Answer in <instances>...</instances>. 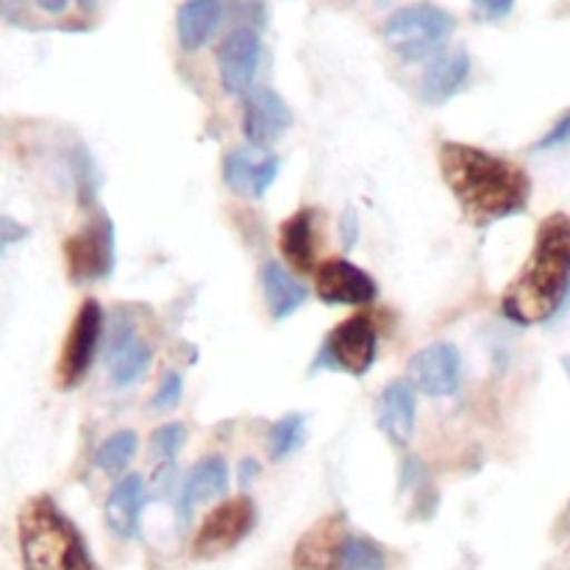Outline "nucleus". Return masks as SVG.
Wrapping results in <instances>:
<instances>
[{
	"label": "nucleus",
	"mask_w": 570,
	"mask_h": 570,
	"mask_svg": "<svg viewBox=\"0 0 570 570\" xmlns=\"http://www.w3.org/2000/svg\"><path fill=\"white\" fill-rule=\"evenodd\" d=\"M440 173L471 226L488 228L523 215L532 200V178L515 161L468 142L440 145Z\"/></svg>",
	"instance_id": "obj_1"
},
{
	"label": "nucleus",
	"mask_w": 570,
	"mask_h": 570,
	"mask_svg": "<svg viewBox=\"0 0 570 570\" xmlns=\"http://www.w3.org/2000/svg\"><path fill=\"white\" fill-rule=\"evenodd\" d=\"M570 293V215L546 217L532 254L501 298V312L518 326H538L562 315Z\"/></svg>",
	"instance_id": "obj_2"
},
{
	"label": "nucleus",
	"mask_w": 570,
	"mask_h": 570,
	"mask_svg": "<svg viewBox=\"0 0 570 570\" xmlns=\"http://www.w3.org/2000/svg\"><path fill=\"white\" fill-rule=\"evenodd\" d=\"M22 570H95L76 523L50 495L28 501L17 518Z\"/></svg>",
	"instance_id": "obj_3"
},
{
	"label": "nucleus",
	"mask_w": 570,
	"mask_h": 570,
	"mask_svg": "<svg viewBox=\"0 0 570 570\" xmlns=\"http://www.w3.org/2000/svg\"><path fill=\"white\" fill-rule=\"evenodd\" d=\"M456 20L438 3H412L393 11L384 22V42L404 61H423L443 53V45L454 33Z\"/></svg>",
	"instance_id": "obj_4"
},
{
	"label": "nucleus",
	"mask_w": 570,
	"mask_h": 570,
	"mask_svg": "<svg viewBox=\"0 0 570 570\" xmlns=\"http://www.w3.org/2000/svg\"><path fill=\"white\" fill-rule=\"evenodd\" d=\"M379 334L367 315L348 317L337 323L323 340L321 351L315 356L317 371L345 373V376H365L376 362Z\"/></svg>",
	"instance_id": "obj_5"
},
{
	"label": "nucleus",
	"mask_w": 570,
	"mask_h": 570,
	"mask_svg": "<svg viewBox=\"0 0 570 570\" xmlns=\"http://www.w3.org/2000/svg\"><path fill=\"white\" fill-rule=\"evenodd\" d=\"M65 265L72 284L104 282L115 271V226L98 212L81 232L67 237Z\"/></svg>",
	"instance_id": "obj_6"
},
{
	"label": "nucleus",
	"mask_w": 570,
	"mask_h": 570,
	"mask_svg": "<svg viewBox=\"0 0 570 570\" xmlns=\"http://www.w3.org/2000/svg\"><path fill=\"white\" fill-rule=\"evenodd\" d=\"M104 309H100L95 298H87L78 306L76 317L70 323V332L65 337V345H61L59 365H56V384L61 390L78 387L89 373L100 334H104Z\"/></svg>",
	"instance_id": "obj_7"
},
{
	"label": "nucleus",
	"mask_w": 570,
	"mask_h": 570,
	"mask_svg": "<svg viewBox=\"0 0 570 570\" xmlns=\"http://www.w3.org/2000/svg\"><path fill=\"white\" fill-rule=\"evenodd\" d=\"M254 523L256 507L248 495L223 501L198 527V534L193 540V554L200 557V560H215V557L226 554V551H232L234 546L248 538Z\"/></svg>",
	"instance_id": "obj_8"
},
{
	"label": "nucleus",
	"mask_w": 570,
	"mask_h": 570,
	"mask_svg": "<svg viewBox=\"0 0 570 570\" xmlns=\"http://www.w3.org/2000/svg\"><path fill=\"white\" fill-rule=\"evenodd\" d=\"M410 382L429 399H449L460 390L462 356L454 343H432L410 360Z\"/></svg>",
	"instance_id": "obj_9"
},
{
	"label": "nucleus",
	"mask_w": 570,
	"mask_h": 570,
	"mask_svg": "<svg viewBox=\"0 0 570 570\" xmlns=\"http://www.w3.org/2000/svg\"><path fill=\"white\" fill-rule=\"evenodd\" d=\"M262 61V39L259 31L250 26H234L223 37L217 48V67H220V81L228 95H245L254 87L256 70Z\"/></svg>",
	"instance_id": "obj_10"
},
{
	"label": "nucleus",
	"mask_w": 570,
	"mask_h": 570,
	"mask_svg": "<svg viewBox=\"0 0 570 570\" xmlns=\"http://www.w3.org/2000/svg\"><path fill=\"white\" fill-rule=\"evenodd\" d=\"M315 293L323 304L362 306L376 301L379 284L367 271L348 259H328L315 271Z\"/></svg>",
	"instance_id": "obj_11"
},
{
	"label": "nucleus",
	"mask_w": 570,
	"mask_h": 570,
	"mask_svg": "<svg viewBox=\"0 0 570 570\" xmlns=\"http://www.w3.org/2000/svg\"><path fill=\"white\" fill-rule=\"evenodd\" d=\"M150 345L134 326L131 317L117 315L111 321L109 345H106V367L117 387H131L148 373L150 367Z\"/></svg>",
	"instance_id": "obj_12"
},
{
	"label": "nucleus",
	"mask_w": 570,
	"mask_h": 570,
	"mask_svg": "<svg viewBox=\"0 0 570 570\" xmlns=\"http://www.w3.org/2000/svg\"><path fill=\"white\" fill-rule=\"evenodd\" d=\"M293 126V111L271 87H250L243 95V131L248 145L267 148Z\"/></svg>",
	"instance_id": "obj_13"
},
{
	"label": "nucleus",
	"mask_w": 570,
	"mask_h": 570,
	"mask_svg": "<svg viewBox=\"0 0 570 570\" xmlns=\"http://www.w3.org/2000/svg\"><path fill=\"white\" fill-rule=\"evenodd\" d=\"M282 161L276 154L267 148H237L226 156L223 161V178H226L228 189L243 198H265L267 189L278 178Z\"/></svg>",
	"instance_id": "obj_14"
},
{
	"label": "nucleus",
	"mask_w": 570,
	"mask_h": 570,
	"mask_svg": "<svg viewBox=\"0 0 570 570\" xmlns=\"http://www.w3.org/2000/svg\"><path fill=\"white\" fill-rule=\"evenodd\" d=\"M348 534V523L343 515H328L317 521L295 546L293 570H340V557H343Z\"/></svg>",
	"instance_id": "obj_15"
},
{
	"label": "nucleus",
	"mask_w": 570,
	"mask_h": 570,
	"mask_svg": "<svg viewBox=\"0 0 570 570\" xmlns=\"http://www.w3.org/2000/svg\"><path fill=\"white\" fill-rule=\"evenodd\" d=\"M150 493L145 488V479L139 473H128L106 499V523L111 532L122 540H131L139 534V518L142 510L148 507Z\"/></svg>",
	"instance_id": "obj_16"
},
{
	"label": "nucleus",
	"mask_w": 570,
	"mask_h": 570,
	"mask_svg": "<svg viewBox=\"0 0 570 570\" xmlns=\"http://www.w3.org/2000/svg\"><path fill=\"white\" fill-rule=\"evenodd\" d=\"M417 390L412 382H390L379 395V426L395 445H406L415 434Z\"/></svg>",
	"instance_id": "obj_17"
},
{
	"label": "nucleus",
	"mask_w": 570,
	"mask_h": 570,
	"mask_svg": "<svg viewBox=\"0 0 570 570\" xmlns=\"http://www.w3.org/2000/svg\"><path fill=\"white\" fill-rule=\"evenodd\" d=\"M226 11V0H184L176 14L178 42H181V48L187 53H195V50L204 48L217 33Z\"/></svg>",
	"instance_id": "obj_18"
},
{
	"label": "nucleus",
	"mask_w": 570,
	"mask_h": 570,
	"mask_svg": "<svg viewBox=\"0 0 570 570\" xmlns=\"http://www.w3.org/2000/svg\"><path fill=\"white\" fill-rule=\"evenodd\" d=\"M471 76V56L465 50H449V53L434 56L432 65L426 67L421 81V95L426 104H449Z\"/></svg>",
	"instance_id": "obj_19"
},
{
	"label": "nucleus",
	"mask_w": 570,
	"mask_h": 570,
	"mask_svg": "<svg viewBox=\"0 0 570 570\" xmlns=\"http://www.w3.org/2000/svg\"><path fill=\"white\" fill-rule=\"evenodd\" d=\"M228 482H232V476H228L226 460H220V456H206V460H200L189 471L187 482H184L181 493H178V510H181L184 521H187L189 512L198 504L226 495Z\"/></svg>",
	"instance_id": "obj_20"
},
{
	"label": "nucleus",
	"mask_w": 570,
	"mask_h": 570,
	"mask_svg": "<svg viewBox=\"0 0 570 570\" xmlns=\"http://www.w3.org/2000/svg\"><path fill=\"white\" fill-rule=\"evenodd\" d=\"M278 248L289 267L298 273H315L317 265V237H315V212L298 209L289 220L282 223L278 232Z\"/></svg>",
	"instance_id": "obj_21"
},
{
	"label": "nucleus",
	"mask_w": 570,
	"mask_h": 570,
	"mask_svg": "<svg viewBox=\"0 0 570 570\" xmlns=\"http://www.w3.org/2000/svg\"><path fill=\"white\" fill-rule=\"evenodd\" d=\"M262 293H265V304L271 309L273 321H287L293 317L301 306L306 304L309 293L301 282H295L278 262H267L259 271Z\"/></svg>",
	"instance_id": "obj_22"
},
{
	"label": "nucleus",
	"mask_w": 570,
	"mask_h": 570,
	"mask_svg": "<svg viewBox=\"0 0 570 570\" xmlns=\"http://www.w3.org/2000/svg\"><path fill=\"white\" fill-rule=\"evenodd\" d=\"M137 434L131 429H120V432L109 434L104 443L95 451V465L104 473H122L128 465H131L134 454H137Z\"/></svg>",
	"instance_id": "obj_23"
},
{
	"label": "nucleus",
	"mask_w": 570,
	"mask_h": 570,
	"mask_svg": "<svg viewBox=\"0 0 570 570\" xmlns=\"http://www.w3.org/2000/svg\"><path fill=\"white\" fill-rule=\"evenodd\" d=\"M306 438V417L301 412L278 417L271 426V460L284 462L304 445Z\"/></svg>",
	"instance_id": "obj_24"
},
{
	"label": "nucleus",
	"mask_w": 570,
	"mask_h": 570,
	"mask_svg": "<svg viewBox=\"0 0 570 570\" xmlns=\"http://www.w3.org/2000/svg\"><path fill=\"white\" fill-rule=\"evenodd\" d=\"M340 570H387V557L382 546L362 534H348L340 557Z\"/></svg>",
	"instance_id": "obj_25"
},
{
	"label": "nucleus",
	"mask_w": 570,
	"mask_h": 570,
	"mask_svg": "<svg viewBox=\"0 0 570 570\" xmlns=\"http://www.w3.org/2000/svg\"><path fill=\"white\" fill-rule=\"evenodd\" d=\"M187 443V426L184 423H167V426L156 429L154 438H150V449L156 451L161 462H176L178 451Z\"/></svg>",
	"instance_id": "obj_26"
},
{
	"label": "nucleus",
	"mask_w": 570,
	"mask_h": 570,
	"mask_svg": "<svg viewBox=\"0 0 570 570\" xmlns=\"http://www.w3.org/2000/svg\"><path fill=\"white\" fill-rule=\"evenodd\" d=\"M181 395H184L181 376H178L176 371H170V373H165V376H161L159 390H156V395L150 399V406H154V410H159V412L176 410L178 401H181Z\"/></svg>",
	"instance_id": "obj_27"
},
{
	"label": "nucleus",
	"mask_w": 570,
	"mask_h": 570,
	"mask_svg": "<svg viewBox=\"0 0 570 570\" xmlns=\"http://www.w3.org/2000/svg\"><path fill=\"white\" fill-rule=\"evenodd\" d=\"M568 142H570V109L566 111V115H560V120H557L554 126L543 134V139L534 145V150H554V148H562V145H568Z\"/></svg>",
	"instance_id": "obj_28"
},
{
	"label": "nucleus",
	"mask_w": 570,
	"mask_h": 570,
	"mask_svg": "<svg viewBox=\"0 0 570 570\" xmlns=\"http://www.w3.org/2000/svg\"><path fill=\"white\" fill-rule=\"evenodd\" d=\"M26 237H28L26 226H20V223L11 220V217H0V248L20 243V239H26Z\"/></svg>",
	"instance_id": "obj_29"
},
{
	"label": "nucleus",
	"mask_w": 570,
	"mask_h": 570,
	"mask_svg": "<svg viewBox=\"0 0 570 570\" xmlns=\"http://www.w3.org/2000/svg\"><path fill=\"white\" fill-rule=\"evenodd\" d=\"M473 3L488 17H507L512 11V6H515V0H473Z\"/></svg>",
	"instance_id": "obj_30"
},
{
	"label": "nucleus",
	"mask_w": 570,
	"mask_h": 570,
	"mask_svg": "<svg viewBox=\"0 0 570 570\" xmlns=\"http://www.w3.org/2000/svg\"><path fill=\"white\" fill-rule=\"evenodd\" d=\"M354 239H356V217H354V212H345V217H343V243H345V248H351V245H354Z\"/></svg>",
	"instance_id": "obj_31"
},
{
	"label": "nucleus",
	"mask_w": 570,
	"mask_h": 570,
	"mask_svg": "<svg viewBox=\"0 0 570 570\" xmlns=\"http://www.w3.org/2000/svg\"><path fill=\"white\" fill-rule=\"evenodd\" d=\"M37 3H39V9H42V11L59 14V11L67 9V3H70V0H37Z\"/></svg>",
	"instance_id": "obj_32"
},
{
	"label": "nucleus",
	"mask_w": 570,
	"mask_h": 570,
	"mask_svg": "<svg viewBox=\"0 0 570 570\" xmlns=\"http://www.w3.org/2000/svg\"><path fill=\"white\" fill-rule=\"evenodd\" d=\"M98 3H100V0H78V6H81L83 11H92Z\"/></svg>",
	"instance_id": "obj_33"
},
{
	"label": "nucleus",
	"mask_w": 570,
	"mask_h": 570,
	"mask_svg": "<svg viewBox=\"0 0 570 570\" xmlns=\"http://www.w3.org/2000/svg\"><path fill=\"white\" fill-rule=\"evenodd\" d=\"M326 3L337 6V9H345V6H351V3H354V0H326Z\"/></svg>",
	"instance_id": "obj_34"
},
{
	"label": "nucleus",
	"mask_w": 570,
	"mask_h": 570,
	"mask_svg": "<svg viewBox=\"0 0 570 570\" xmlns=\"http://www.w3.org/2000/svg\"><path fill=\"white\" fill-rule=\"evenodd\" d=\"M562 367H566V373H568V379H570V356H566V360H562Z\"/></svg>",
	"instance_id": "obj_35"
},
{
	"label": "nucleus",
	"mask_w": 570,
	"mask_h": 570,
	"mask_svg": "<svg viewBox=\"0 0 570 570\" xmlns=\"http://www.w3.org/2000/svg\"><path fill=\"white\" fill-rule=\"evenodd\" d=\"M566 309H570V293H568V301H566ZM566 309H562V312H566Z\"/></svg>",
	"instance_id": "obj_36"
}]
</instances>
